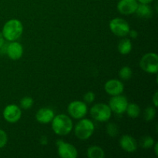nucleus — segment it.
Here are the masks:
<instances>
[{
	"label": "nucleus",
	"instance_id": "18",
	"mask_svg": "<svg viewBox=\"0 0 158 158\" xmlns=\"http://www.w3.org/2000/svg\"><path fill=\"white\" fill-rule=\"evenodd\" d=\"M87 157L89 158H103L105 157L104 151L99 146H91L87 149Z\"/></svg>",
	"mask_w": 158,
	"mask_h": 158
},
{
	"label": "nucleus",
	"instance_id": "15",
	"mask_svg": "<svg viewBox=\"0 0 158 158\" xmlns=\"http://www.w3.org/2000/svg\"><path fill=\"white\" fill-rule=\"evenodd\" d=\"M54 117H55V114L53 111L49 108L46 107L40 109L35 114V119L37 121L43 124L50 123Z\"/></svg>",
	"mask_w": 158,
	"mask_h": 158
},
{
	"label": "nucleus",
	"instance_id": "9",
	"mask_svg": "<svg viewBox=\"0 0 158 158\" xmlns=\"http://www.w3.org/2000/svg\"><path fill=\"white\" fill-rule=\"evenodd\" d=\"M127 105V99L123 96H121L120 94V95L113 96L112 98L110 100V108L111 111L117 114H121L126 112Z\"/></svg>",
	"mask_w": 158,
	"mask_h": 158
},
{
	"label": "nucleus",
	"instance_id": "17",
	"mask_svg": "<svg viewBox=\"0 0 158 158\" xmlns=\"http://www.w3.org/2000/svg\"><path fill=\"white\" fill-rule=\"evenodd\" d=\"M132 50V43L129 39H123L119 43L118 51L122 55H127Z\"/></svg>",
	"mask_w": 158,
	"mask_h": 158
},
{
	"label": "nucleus",
	"instance_id": "16",
	"mask_svg": "<svg viewBox=\"0 0 158 158\" xmlns=\"http://www.w3.org/2000/svg\"><path fill=\"white\" fill-rule=\"evenodd\" d=\"M135 13L138 15L140 18L143 19H149L152 17L153 15V11L151 6L148 4H143L140 3L138 4V6L137 8Z\"/></svg>",
	"mask_w": 158,
	"mask_h": 158
},
{
	"label": "nucleus",
	"instance_id": "24",
	"mask_svg": "<svg viewBox=\"0 0 158 158\" xmlns=\"http://www.w3.org/2000/svg\"><path fill=\"white\" fill-rule=\"evenodd\" d=\"M119 130L115 123H110L106 125V133L110 137H116L118 134Z\"/></svg>",
	"mask_w": 158,
	"mask_h": 158
},
{
	"label": "nucleus",
	"instance_id": "29",
	"mask_svg": "<svg viewBox=\"0 0 158 158\" xmlns=\"http://www.w3.org/2000/svg\"><path fill=\"white\" fill-rule=\"evenodd\" d=\"M6 43H5V39L3 37L2 32H0V49H2L5 46H6Z\"/></svg>",
	"mask_w": 158,
	"mask_h": 158
},
{
	"label": "nucleus",
	"instance_id": "20",
	"mask_svg": "<svg viewBox=\"0 0 158 158\" xmlns=\"http://www.w3.org/2000/svg\"><path fill=\"white\" fill-rule=\"evenodd\" d=\"M132 69L127 66L122 67L121 69L120 70V72H119V76H120V77L122 80H130V79L131 78V77H132Z\"/></svg>",
	"mask_w": 158,
	"mask_h": 158
},
{
	"label": "nucleus",
	"instance_id": "10",
	"mask_svg": "<svg viewBox=\"0 0 158 158\" xmlns=\"http://www.w3.org/2000/svg\"><path fill=\"white\" fill-rule=\"evenodd\" d=\"M21 117V108L15 104L8 105L3 110V117L8 123H16L20 120Z\"/></svg>",
	"mask_w": 158,
	"mask_h": 158
},
{
	"label": "nucleus",
	"instance_id": "12",
	"mask_svg": "<svg viewBox=\"0 0 158 158\" xmlns=\"http://www.w3.org/2000/svg\"><path fill=\"white\" fill-rule=\"evenodd\" d=\"M104 89L106 94H108L109 95L116 96L120 95L123 93V89H124V86L120 80L112 79V80H108L105 83Z\"/></svg>",
	"mask_w": 158,
	"mask_h": 158
},
{
	"label": "nucleus",
	"instance_id": "11",
	"mask_svg": "<svg viewBox=\"0 0 158 158\" xmlns=\"http://www.w3.org/2000/svg\"><path fill=\"white\" fill-rule=\"evenodd\" d=\"M137 6V0H120L117 3V10L123 15H131L135 13Z\"/></svg>",
	"mask_w": 158,
	"mask_h": 158
},
{
	"label": "nucleus",
	"instance_id": "1",
	"mask_svg": "<svg viewBox=\"0 0 158 158\" xmlns=\"http://www.w3.org/2000/svg\"><path fill=\"white\" fill-rule=\"evenodd\" d=\"M23 32V23L18 19H12L5 23L2 34L7 41H15L22 35Z\"/></svg>",
	"mask_w": 158,
	"mask_h": 158
},
{
	"label": "nucleus",
	"instance_id": "30",
	"mask_svg": "<svg viewBox=\"0 0 158 158\" xmlns=\"http://www.w3.org/2000/svg\"><path fill=\"white\" fill-rule=\"evenodd\" d=\"M40 143H41V144H43V145L47 144V143H48L47 138H46V137H42L41 139H40Z\"/></svg>",
	"mask_w": 158,
	"mask_h": 158
},
{
	"label": "nucleus",
	"instance_id": "22",
	"mask_svg": "<svg viewBox=\"0 0 158 158\" xmlns=\"http://www.w3.org/2000/svg\"><path fill=\"white\" fill-rule=\"evenodd\" d=\"M156 116V110L154 107L152 106H148L144 111V114H143V117L146 121H151L154 119Z\"/></svg>",
	"mask_w": 158,
	"mask_h": 158
},
{
	"label": "nucleus",
	"instance_id": "7",
	"mask_svg": "<svg viewBox=\"0 0 158 158\" xmlns=\"http://www.w3.org/2000/svg\"><path fill=\"white\" fill-rule=\"evenodd\" d=\"M58 154L62 158H76L78 155V152L75 147L69 143H66L62 140L56 141Z\"/></svg>",
	"mask_w": 158,
	"mask_h": 158
},
{
	"label": "nucleus",
	"instance_id": "4",
	"mask_svg": "<svg viewBox=\"0 0 158 158\" xmlns=\"http://www.w3.org/2000/svg\"><path fill=\"white\" fill-rule=\"evenodd\" d=\"M140 66L144 72L156 74L158 72V56L154 52H149L143 56L140 61Z\"/></svg>",
	"mask_w": 158,
	"mask_h": 158
},
{
	"label": "nucleus",
	"instance_id": "32",
	"mask_svg": "<svg viewBox=\"0 0 158 158\" xmlns=\"http://www.w3.org/2000/svg\"><path fill=\"white\" fill-rule=\"evenodd\" d=\"M154 152H155V154L156 155H158V151H157V148H158V143H155L154 144Z\"/></svg>",
	"mask_w": 158,
	"mask_h": 158
},
{
	"label": "nucleus",
	"instance_id": "23",
	"mask_svg": "<svg viewBox=\"0 0 158 158\" xmlns=\"http://www.w3.org/2000/svg\"><path fill=\"white\" fill-rule=\"evenodd\" d=\"M33 105V100L30 97H25L20 100V107L23 110L30 109Z\"/></svg>",
	"mask_w": 158,
	"mask_h": 158
},
{
	"label": "nucleus",
	"instance_id": "25",
	"mask_svg": "<svg viewBox=\"0 0 158 158\" xmlns=\"http://www.w3.org/2000/svg\"><path fill=\"white\" fill-rule=\"evenodd\" d=\"M8 142V136L6 131L0 130V149L4 148Z\"/></svg>",
	"mask_w": 158,
	"mask_h": 158
},
{
	"label": "nucleus",
	"instance_id": "3",
	"mask_svg": "<svg viewBox=\"0 0 158 158\" xmlns=\"http://www.w3.org/2000/svg\"><path fill=\"white\" fill-rule=\"evenodd\" d=\"M94 123L89 119H82L75 127V135L81 140H86L93 135L94 132Z\"/></svg>",
	"mask_w": 158,
	"mask_h": 158
},
{
	"label": "nucleus",
	"instance_id": "13",
	"mask_svg": "<svg viewBox=\"0 0 158 158\" xmlns=\"http://www.w3.org/2000/svg\"><path fill=\"white\" fill-rule=\"evenodd\" d=\"M6 54L12 60H17L22 57L23 54V46L18 42L12 41L7 45L6 47Z\"/></svg>",
	"mask_w": 158,
	"mask_h": 158
},
{
	"label": "nucleus",
	"instance_id": "21",
	"mask_svg": "<svg viewBox=\"0 0 158 158\" xmlns=\"http://www.w3.org/2000/svg\"><path fill=\"white\" fill-rule=\"evenodd\" d=\"M154 139L149 136H145V137H142L141 140H140V146L145 149H149L154 147Z\"/></svg>",
	"mask_w": 158,
	"mask_h": 158
},
{
	"label": "nucleus",
	"instance_id": "2",
	"mask_svg": "<svg viewBox=\"0 0 158 158\" xmlns=\"http://www.w3.org/2000/svg\"><path fill=\"white\" fill-rule=\"evenodd\" d=\"M51 122H52V131L57 135H67L73 130L72 120L65 114L55 116Z\"/></svg>",
	"mask_w": 158,
	"mask_h": 158
},
{
	"label": "nucleus",
	"instance_id": "27",
	"mask_svg": "<svg viewBox=\"0 0 158 158\" xmlns=\"http://www.w3.org/2000/svg\"><path fill=\"white\" fill-rule=\"evenodd\" d=\"M152 101H153V103H154V106H155V107H157V106H158V94H157V92H155V94H154V97H153V99H152Z\"/></svg>",
	"mask_w": 158,
	"mask_h": 158
},
{
	"label": "nucleus",
	"instance_id": "28",
	"mask_svg": "<svg viewBox=\"0 0 158 158\" xmlns=\"http://www.w3.org/2000/svg\"><path fill=\"white\" fill-rule=\"evenodd\" d=\"M128 34H129V35H131V38L133 39H136L137 38V36H138V32H137L136 30H131V29H130Z\"/></svg>",
	"mask_w": 158,
	"mask_h": 158
},
{
	"label": "nucleus",
	"instance_id": "5",
	"mask_svg": "<svg viewBox=\"0 0 158 158\" xmlns=\"http://www.w3.org/2000/svg\"><path fill=\"white\" fill-rule=\"evenodd\" d=\"M111 111L109 105L105 103H97L92 106L90 114L94 120L100 122H106L111 117Z\"/></svg>",
	"mask_w": 158,
	"mask_h": 158
},
{
	"label": "nucleus",
	"instance_id": "31",
	"mask_svg": "<svg viewBox=\"0 0 158 158\" xmlns=\"http://www.w3.org/2000/svg\"><path fill=\"white\" fill-rule=\"evenodd\" d=\"M154 0H137V2H139L140 3H143V4H150Z\"/></svg>",
	"mask_w": 158,
	"mask_h": 158
},
{
	"label": "nucleus",
	"instance_id": "8",
	"mask_svg": "<svg viewBox=\"0 0 158 158\" xmlns=\"http://www.w3.org/2000/svg\"><path fill=\"white\" fill-rule=\"evenodd\" d=\"M68 113L74 119H81L87 113V106L84 102L75 100L71 102L68 106Z\"/></svg>",
	"mask_w": 158,
	"mask_h": 158
},
{
	"label": "nucleus",
	"instance_id": "19",
	"mask_svg": "<svg viewBox=\"0 0 158 158\" xmlns=\"http://www.w3.org/2000/svg\"><path fill=\"white\" fill-rule=\"evenodd\" d=\"M126 112L127 113V115L131 118H137L140 115V108L136 103H128Z\"/></svg>",
	"mask_w": 158,
	"mask_h": 158
},
{
	"label": "nucleus",
	"instance_id": "6",
	"mask_svg": "<svg viewBox=\"0 0 158 158\" xmlns=\"http://www.w3.org/2000/svg\"><path fill=\"white\" fill-rule=\"evenodd\" d=\"M110 29L114 35L120 37L126 36L130 31V26L127 22L121 18L113 19L109 23Z\"/></svg>",
	"mask_w": 158,
	"mask_h": 158
},
{
	"label": "nucleus",
	"instance_id": "14",
	"mask_svg": "<svg viewBox=\"0 0 158 158\" xmlns=\"http://www.w3.org/2000/svg\"><path fill=\"white\" fill-rule=\"evenodd\" d=\"M120 145L123 151L133 153L137 149V143L135 139L129 135L122 136L120 139Z\"/></svg>",
	"mask_w": 158,
	"mask_h": 158
},
{
	"label": "nucleus",
	"instance_id": "26",
	"mask_svg": "<svg viewBox=\"0 0 158 158\" xmlns=\"http://www.w3.org/2000/svg\"><path fill=\"white\" fill-rule=\"evenodd\" d=\"M83 100H84V101L87 103H93V102L95 100V94H94V93L91 92V91L87 92L86 94H84V96H83Z\"/></svg>",
	"mask_w": 158,
	"mask_h": 158
}]
</instances>
